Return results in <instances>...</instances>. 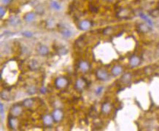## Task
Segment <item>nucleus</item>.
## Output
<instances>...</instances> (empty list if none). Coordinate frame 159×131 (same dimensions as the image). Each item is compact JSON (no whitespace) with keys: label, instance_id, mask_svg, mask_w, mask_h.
I'll return each mask as SVG.
<instances>
[{"label":"nucleus","instance_id":"obj_1","mask_svg":"<svg viewBox=\"0 0 159 131\" xmlns=\"http://www.w3.org/2000/svg\"><path fill=\"white\" fill-rule=\"evenodd\" d=\"M69 85V80L66 77L60 76L58 77L55 80V86L57 89L62 90L66 88Z\"/></svg>","mask_w":159,"mask_h":131},{"label":"nucleus","instance_id":"obj_2","mask_svg":"<svg viewBox=\"0 0 159 131\" xmlns=\"http://www.w3.org/2000/svg\"><path fill=\"white\" fill-rule=\"evenodd\" d=\"M96 77L99 81L106 82L110 78V74L106 70L103 69V68H99L96 71Z\"/></svg>","mask_w":159,"mask_h":131},{"label":"nucleus","instance_id":"obj_3","mask_svg":"<svg viewBox=\"0 0 159 131\" xmlns=\"http://www.w3.org/2000/svg\"><path fill=\"white\" fill-rule=\"evenodd\" d=\"M51 115L53 118L54 122H56V123H59L63 120L64 117V113L61 109H55L53 111Z\"/></svg>","mask_w":159,"mask_h":131},{"label":"nucleus","instance_id":"obj_4","mask_svg":"<svg viewBox=\"0 0 159 131\" xmlns=\"http://www.w3.org/2000/svg\"><path fill=\"white\" fill-rule=\"evenodd\" d=\"M93 26V23L92 21H90L88 19H84L83 21H81L79 23V25H78V27L81 31H88L92 28Z\"/></svg>","mask_w":159,"mask_h":131},{"label":"nucleus","instance_id":"obj_5","mask_svg":"<svg viewBox=\"0 0 159 131\" xmlns=\"http://www.w3.org/2000/svg\"><path fill=\"white\" fill-rule=\"evenodd\" d=\"M23 113V107L22 106L19 104H15L11 107L10 114L11 116L15 117H18L21 116Z\"/></svg>","mask_w":159,"mask_h":131},{"label":"nucleus","instance_id":"obj_6","mask_svg":"<svg viewBox=\"0 0 159 131\" xmlns=\"http://www.w3.org/2000/svg\"><path fill=\"white\" fill-rule=\"evenodd\" d=\"M140 57L137 55H133L129 58V65L132 68H137L141 64Z\"/></svg>","mask_w":159,"mask_h":131},{"label":"nucleus","instance_id":"obj_7","mask_svg":"<svg viewBox=\"0 0 159 131\" xmlns=\"http://www.w3.org/2000/svg\"><path fill=\"white\" fill-rule=\"evenodd\" d=\"M87 86V82L83 78H78L75 82V89L78 91H83Z\"/></svg>","mask_w":159,"mask_h":131},{"label":"nucleus","instance_id":"obj_8","mask_svg":"<svg viewBox=\"0 0 159 131\" xmlns=\"http://www.w3.org/2000/svg\"><path fill=\"white\" fill-rule=\"evenodd\" d=\"M124 68L122 66L116 64L112 66V69H111V74H112L113 77L121 76L123 74V72H124Z\"/></svg>","mask_w":159,"mask_h":131},{"label":"nucleus","instance_id":"obj_9","mask_svg":"<svg viewBox=\"0 0 159 131\" xmlns=\"http://www.w3.org/2000/svg\"><path fill=\"white\" fill-rule=\"evenodd\" d=\"M37 18V13L33 11H31V12H28L26 13L24 15V20L26 23L27 24H30V23L34 22L36 20Z\"/></svg>","mask_w":159,"mask_h":131},{"label":"nucleus","instance_id":"obj_10","mask_svg":"<svg viewBox=\"0 0 159 131\" xmlns=\"http://www.w3.org/2000/svg\"><path fill=\"white\" fill-rule=\"evenodd\" d=\"M78 67H79L80 71L83 72V73H87L90 70V68H91L90 63L87 60H80Z\"/></svg>","mask_w":159,"mask_h":131},{"label":"nucleus","instance_id":"obj_11","mask_svg":"<svg viewBox=\"0 0 159 131\" xmlns=\"http://www.w3.org/2000/svg\"><path fill=\"white\" fill-rule=\"evenodd\" d=\"M8 125L10 128L12 130H16L18 127V120L17 119V117L10 116L8 119Z\"/></svg>","mask_w":159,"mask_h":131},{"label":"nucleus","instance_id":"obj_12","mask_svg":"<svg viewBox=\"0 0 159 131\" xmlns=\"http://www.w3.org/2000/svg\"><path fill=\"white\" fill-rule=\"evenodd\" d=\"M132 74L130 72H127V73L124 74L121 76V79H120V81L121 83L124 85H128L132 82Z\"/></svg>","mask_w":159,"mask_h":131},{"label":"nucleus","instance_id":"obj_13","mask_svg":"<svg viewBox=\"0 0 159 131\" xmlns=\"http://www.w3.org/2000/svg\"><path fill=\"white\" fill-rule=\"evenodd\" d=\"M137 29L139 32L142 33V34H147V33L150 32L151 26L148 25L147 23H142V24H139L137 26Z\"/></svg>","mask_w":159,"mask_h":131},{"label":"nucleus","instance_id":"obj_14","mask_svg":"<svg viewBox=\"0 0 159 131\" xmlns=\"http://www.w3.org/2000/svg\"><path fill=\"white\" fill-rule=\"evenodd\" d=\"M112 104H111V103L108 102V101L104 102V104L101 105V112H102L104 114H105V115L109 114V113L112 111Z\"/></svg>","mask_w":159,"mask_h":131},{"label":"nucleus","instance_id":"obj_15","mask_svg":"<svg viewBox=\"0 0 159 131\" xmlns=\"http://www.w3.org/2000/svg\"><path fill=\"white\" fill-rule=\"evenodd\" d=\"M8 23L11 26L16 27V26H19L21 24V21L20 18L17 15H12L8 19Z\"/></svg>","mask_w":159,"mask_h":131},{"label":"nucleus","instance_id":"obj_16","mask_svg":"<svg viewBox=\"0 0 159 131\" xmlns=\"http://www.w3.org/2000/svg\"><path fill=\"white\" fill-rule=\"evenodd\" d=\"M42 122H43L44 125L46 127H50L53 124L54 119L52 115L50 114H45L42 117Z\"/></svg>","mask_w":159,"mask_h":131},{"label":"nucleus","instance_id":"obj_17","mask_svg":"<svg viewBox=\"0 0 159 131\" xmlns=\"http://www.w3.org/2000/svg\"><path fill=\"white\" fill-rule=\"evenodd\" d=\"M37 52L42 56H47L50 53V50L46 45H40L37 48Z\"/></svg>","mask_w":159,"mask_h":131},{"label":"nucleus","instance_id":"obj_18","mask_svg":"<svg viewBox=\"0 0 159 131\" xmlns=\"http://www.w3.org/2000/svg\"><path fill=\"white\" fill-rule=\"evenodd\" d=\"M61 36L64 38L70 39L72 37V32L70 29H68V28H64L61 31Z\"/></svg>","mask_w":159,"mask_h":131},{"label":"nucleus","instance_id":"obj_19","mask_svg":"<svg viewBox=\"0 0 159 131\" xmlns=\"http://www.w3.org/2000/svg\"><path fill=\"white\" fill-rule=\"evenodd\" d=\"M29 68H30V70H32V71H37V70L40 69V63L35 60H30L29 63Z\"/></svg>","mask_w":159,"mask_h":131},{"label":"nucleus","instance_id":"obj_20","mask_svg":"<svg viewBox=\"0 0 159 131\" xmlns=\"http://www.w3.org/2000/svg\"><path fill=\"white\" fill-rule=\"evenodd\" d=\"M34 105V100L33 98H27L23 101V106L30 109Z\"/></svg>","mask_w":159,"mask_h":131},{"label":"nucleus","instance_id":"obj_21","mask_svg":"<svg viewBox=\"0 0 159 131\" xmlns=\"http://www.w3.org/2000/svg\"><path fill=\"white\" fill-rule=\"evenodd\" d=\"M50 7H52V9H53L55 11H59L61 9V5L56 0H52L50 1Z\"/></svg>","mask_w":159,"mask_h":131},{"label":"nucleus","instance_id":"obj_22","mask_svg":"<svg viewBox=\"0 0 159 131\" xmlns=\"http://www.w3.org/2000/svg\"><path fill=\"white\" fill-rule=\"evenodd\" d=\"M139 16H140L141 18L143 19L144 21H145V22L147 23V24H148V25H150V26L152 27V22L151 19H150V18L148 17V16L146 15L145 14V13H139Z\"/></svg>","mask_w":159,"mask_h":131},{"label":"nucleus","instance_id":"obj_23","mask_svg":"<svg viewBox=\"0 0 159 131\" xmlns=\"http://www.w3.org/2000/svg\"><path fill=\"white\" fill-rule=\"evenodd\" d=\"M37 91H38V90H37V87L34 86V85H31L27 88V93L29 95L35 94L37 93Z\"/></svg>","mask_w":159,"mask_h":131},{"label":"nucleus","instance_id":"obj_24","mask_svg":"<svg viewBox=\"0 0 159 131\" xmlns=\"http://www.w3.org/2000/svg\"><path fill=\"white\" fill-rule=\"evenodd\" d=\"M1 98L3 100H9L10 98V93L7 91H2L1 93Z\"/></svg>","mask_w":159,"mask_h":131},{"label":"nucleus","instance_id":"obj_25","mask_svg":"<svg viewBox=\"0 0 159 131\" xmlns=\"http://www.w3.org/2000/svg\"><path fill=\"white\" fill-rule=\"evenodd\" d=\"M6 13H7V9L4 7V5H1L0 7V18H3L4 16L5 15Z\"/></svg>","mask_w":159,"mask_h":131},{"label":"nucleus","instance_id":"obj_26","mask_svg":"<svg viewBox=\"0 0 159 131\" xmlns=\"http://www.w3.org/2000/svg\"><path fill=\"white\" fill-rule=\"evenodd\" d=\"M23 36H24L27 38H32V37L34 36V34L32 32H29V31H26V32H24L22 33Z\"/></svg>","mask_w":159,"mask_h":131},{"label":"nucleus","instance_id":"obj_27","mask_svg":"<svg viewBox=\"0 0 159 131\" xmlns=\"http://www.w3.org/2000/svg\"><path fill=\"white\" fill-rule=\"evenodd\" d=\"M46 26L47 28H49V29H51V28L54 27V26H55V23H54V21H53V20L50 19V20H48V21H47Z\"/></svg>","mask_w":159,"mask_h":131},{"label":"nucleus","instance_id":"obj_28","mask_svg":"<svg viewBox=\"0 0 159 131\" xmlns=\"http://www.w3.org/2000/svg\"><path fill=\"white\" fill-rule=\"evenodd\" d=\"M0 113H1V119H4V105L2 103L0 104Z\"/></svg>","mask_w":159,"mask_h":131},{"label":"nucleus","instance_id":"obj_29","mask_svg":"<svg viewBox=\"0 0 159 131\" xmlns=\"http://www.w3.org/2000/svg\"><path fill=\"white\" fill-rule=\"evenodd\" d=\"M103 91H104V88H103L102 86H99L96 88L95 93H96V94L97 95V96H99V95H100L101 93H102Z\"/></svg>","mask_w":159,"mask_h":131},{"label":"nucleus","instance_id":"obj_30","mask_svg":"<svg viewBox=\"0 0 159 131\" xmlns=\"http://www.w3.org/2000/svg\"><path fill=\"white\" fill-rule=\"evenodd\" d=\"M12 1L13 0H1V4H2V5L7 6L11 4Z\"/></svg>","mask_w":159,"mask_h":131},{"label":"nucleus","instance_id":"obj_31","mask_svg":"<svg viewBox=\"0 0 159 131\" xmlns=\"http://www.w3.org/2000/svg\"><path fill=\"white\" fill-rule=\"evenodd\" d=\"M106 1H109V2H112V1H115V0H106Z\"/></svg>","mask_w":159,"mask_h":131},{"label":"nucleus","instance_id":"obj_32","mask_svg":"<svg viewBox=\"0 0 159 131\" xmlns=\"http://www.w3.org/2000/svg\"><path fill=\"white\" fill-rule=\"evenodd\" d=\"M158 7H159V1H158Z\"/></svg>","mask_w":159,"mask_h":131}]
</instances>
